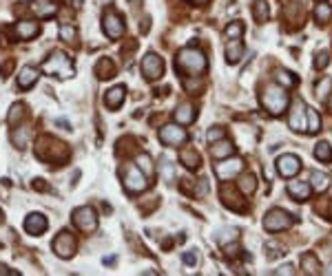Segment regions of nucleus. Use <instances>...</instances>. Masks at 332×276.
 <instances>
[{
    "instance_id": "f257e3e1",
    "label": "nucleus",
    "mask_w": 332,
    "mask_h": 276,
    "mask_svg": "<svg viewBox=\"0 0 332 276\" xmlns=\"http://www.w3.org/2000/svg\"><path fill=\"white\" fill-rule=\"evenodd\" d=\"M36 155L42 159V162H49V164H64L69 159V146L60 140H53V137L44 135L38 140L36 144Z\"/></svg>"
},
{
    "instance_id": "f03ea898",
    "label": "nucleus",
    "mask_w": 332,
    "mask_h": 276,
    "mask_svg": "<svg viewBox=\"0 0 332 276\" xmlns=\"http://www.w3.org/2000/svg\"><path fill=\"white\" fill-rule=\"evenodd\" d=\"M175 69L180 73H184L188 77H195V75H202L206 71V55H204L199 49H182L180 55L175 60Z\"/></svg>"
},
{
    "instance_id": "7ed1b4c3",
    "label": "nucleus",
    "mask_w": 332,
    "mask_h": 276,
    "mask_svg": "<svg viewBox=\"0 0 332 276\" xmlns=\"http://www.w3.org/2000/svg\"><path fill=\"white\" fill-rule=\"evenodd\" d=\"M262 104L270 115H281L288 106V93L281 84H268L262 93Z\"/></svg>"
},
{
    "instance_id": "20e7f679",
    "label": "nucleus",
    "mask_w": 332,
    "mask_h": 276,
    "mask_svg": "<svg viewBox=\"0 0 332 276\" xmlns=\"http://www.w3.org/2000/svg\"><path fill=\"white\" fill-rule=\"evenodd\" d=\"M42 71L49 75H58V77H73V64H71V60L66 58V53L62 51H55L49 55V60L42 64Z\"/></svg>"
},
{
    "instance_id": "39448f33",
    "label": "nucleus",
    "mask_w": 332,
    "mask_h": 276,
    "mask_svg": "<svg viewBox=\"0 0 332 276\" xmlns=\"http://www.w3.org/2000/svg\"><path fill=\"white\" fill-rule=\"evenodd\" d=\"M295 223V219L281 208H275L270 212H266L264 217V228L268 232H281V230H288L290 225Z\"/></svg>"
},
{
    "instance_id": "423d86ee",
    "label": "nucleus",
    "mask_w": 332,
    "mask_h": 276,
    "mask_svg": "<svg viewBox=\"0 0 332 276\" xmlns=\"http://www.w3.org/2000/svg\"><path fill=\"white\" fill-rule=\"evenodd\" d=\"M124 188L131 192V195H137V192H144L148 188V177L142 173L137 166H126L124 173Z\"/></svg>"
},
{
    "instance_id": "0eeeda50",
    "label": "nucleus",
    "mask_w": 332,
    "mask_h": 276,
    "mask_svg": "<svg viewBox=\"0 0 332 276\" xmlns=\"http://www.w3.org/2000/svg\"><path fill=\"white\" fill-rule=\"evenodd\" d=\"M73 223H75V228L77 230H82V232H93L98 228V214H96V210L93 208H89V206H82V208H75L73 210Z\"/></svg>"
},
{
    "instance_id": "6e6552de",
    "label": "nucleus",
    "mask_w": 332,
    "mask_h": 276,
    "mask_svg": "<svg viewBox=\"0 0 332 276\" xmlns=\"http://www.w3.org/2000/svg\"><path fill=\"white\" fill-rule=\"evenodd\" d=\"M188 140V135H186V130L184 128H180L177 124H166L162 126V130H159V142L164 144V146H182V144H186Z\"/></svg>"
},
{
    "instance_id": "1a4fd4ad",
    "label": "nucleus",
    "mask_w": 332,
    "mask_h": 276,
    "mask_svg": "<svg viewBox=\"0 0 332 276\" xmlns=\"http://www.w3.org/2000/svg\"><path fill=\"white\" fill-rule=\"evenodd\" d=\"M75 247H77V243L73 239V234H71V232H66V230H62L53 239V252L58 254L60 258H71L75 254Z\"/></svg>"
},
{
    "instance_id": "9d476101",
    "label": "nucleus",
    "mask_w": 332,
    "mask_h": 276,
    "mask_svg": "<svg viewBox=\"0 0 332 276\" xmlns=\"http://www.w3.org/2000/svg\"><path fill=\"white\" fill-rule=\"evenodd\" d=\"M142 73H144V77H146L148 82L162 77L164 75V62H162V58H159L157 53H146L142 58Z\"/></svg>"
},
{
    "instance_id": "9b49d317",
    "label": "nucleus",
    "mask_w": 332,
    "mask_h": 276,
    "mask_svg": "<svg viewBox=\"0 0 332 276\" xmlns=\"http://www.w3.org/2000/svg\"><path fill=\"white\" fill-rule=\"evenodd\" d=\"M241 168H243V162L239 157H226L215 166V175H217L221 181H228V179H232V177L239 175Z\"/></svg>"
},
{
    "instance_id": "f8f14e48",
    "label": "nucleus",
    "mask_w": 332,
    "mask_h": 276,
    "mask_svg": "<svg viewBox=\"0 0 332 276\" xmlns=\"http://www.w3.org/2000/svg\"><path fill=\"white\" fill-rule=\"evenodd\" d=\"M102 29L111 40H118V38L124 36V20H122L120 14H115V11H107L102 18Z\"/></svg>"
},
{
    "instance_id": "ddd939ff",
    "label": "nucleus",
    "mask_w": 332,
    "mask_h": 276,
    "mask_svg": "<svg viewBox=\"0 0 332 276\" xmlns=\"http://www.w3.org/2000/svg\"><path fill=\"white\" fill-rule=\"evenodd\" d=\"M299 170H301V159H299L297 155H281V157L277 159V173L281 177H286V179L295 177Z\"/></svg>"
},
{
    "instance_id": "4468645a",
    "label": "nucleus",
    "mask_w": 332,
    "mask_h": 276,
    "mask_svg": "<svg viewBox=\"0 0 332 276\" xmlns=\"http://www.w3.org/2000/svg\"><path fill=\"white\" fill-rule=\"evenodd\" d=\"M221 201H224L226 208L237 210V212H243V210H246L243 199H239V195L235 192V188H230V186H221Z\"/></svg>"
},
{
    "instance_id": "2eb2a0df",
    "label": "nucleus",
    "mask_w": 332,
    "mask_h": 276,
    "mask_svg": "<svg viewBox=\"0 0 332 276\" xmlns=\"http://www.w3.org/2000/svg\"><path fill=\"white\" fill-rule=\"evenodd\" d=\"M58 0H33L31 3V11L38 18H51L58 14Z\"/></svg>"
},
{
    "instance_id": "dca6fc26",
    "label": "nucleus",
    "mask_w": 332,
    "mask_h": 276,
    "mask_svg": "<svg viewBox=\"0 0 332 276\" xmlns=\"http://www.w3.org/2000/svg\"><path fill=\"white\" fill-rule=\"evenodd\" d=\"M47 217L40 212H31L29 217L25 219V230H27V234H33V236H38V234H42L44 230H47Z\"/></svg>"
},
{
    "instance_id": "f3484780",
    "label": "nucleus",
    "mask_w": 332,
    "mask_h": 276,
    "mask_svg": "<svg viewBox=\"0 0 332 276\" xmlns=\"http://www.w3.org/2000/svg\"><path fill=\"white\" fill-rule=\"evenodd\" d=\"M290 128L292 130H306V104L295 102V106L290 110Z\"/></svg>"
},
{
    "instance_id": "a211bd4d",
    "label": "nucleus",
    "mask_w": 332,
    "mask_h": 276,
    "mask_svg": "<svg viewBox=\"0 0 332 276\" xmlns=\"http://www.w3.org/2000/svg\"><path fill=\"white\" fill-rule=\"evenodd\" d=\"M310 192H312V188H310L308 181H290L288 184V195L295 199V201H308Z\"/></svg>"
},
{
    "instance_id": "6ab92c4d",
    "label": "nucleus",
    "mask_w": 332,
    "mask_h": 276,
    "mask_svg": "<svg viewBox=\"0 0 332 276\" xmlns=\"http://www.w3.org/2000/svg\"><path fill=\"white\" fill-rule=\"evenodd\" d=\"M124 97H126V88H124V86H113V88H109L107 95H104V106L111 108V110L120 108L122 102H124Z\"/></svg>"
},
{
    "instance_id": "aec40b11",
    "label": "nucleus",
    "mask_w": 332,
    "mask_h": 276,
    "mask_svg": "<svg viewBox=\"0 0 332 276\" xmlns=\"http://www.w3.org/2000/svg\"><path fill=\"white\" fill-rule=\"evenodd\" d=\"M38 75H40V73H38L36 66H22L20 73H18V88H20V91L31 88L38 82Z\"/></svg>"
},
{
    "instance_id": "412c9836",
    "label": "nucleus",
    "mask_w": 332,
    "mask_h": 276,
    "mask_svg": "<svg viewBox=\"0 0 332 276\" xmlns=\"http://www.w3.org/2000/svg\"><path fill=\"white\" fill-rule=\"evenodd\" d=\"M38 33H40V25L33 20H22L16 25V36H18L20 40H31V38H36Z\"/></svg>"
},
{
    "instance_id": "4be33fe9",
    "label": "nucleus",
    "mask_w": 332,
    "mask_h": 276,
    "mask_svg": "<svg viewBox=\"0 0 332 276\" xmlns=\"http://www.w3.org/2000/svg\"><path fill=\"white\" fill-rule=\"evenodd\" d=\"M93 73L98 75V80H111V77L115 75V64L111 58H100L96 69H93Z\"/></svg>"
},
{
    "instance_id": "5701e85b",
    "label": "nucleus",
    "mask_w": 332,
    "mask_h": 276,
    "mask_svg": "<svg viewBox=\"0 0 332 276\" xmlns=\"http://www.w3.org/2000/svg\"><path fill=\"white\" fill-rule=\"evenodd\" d=\"M241 58H243L241 38H239V40H228V44H226V60H228V64L241 62Z\"/></svg>"
},
{
    "instance_id": "b1692460",
    "label": "nucleus",
    "mask_w": 332,
    "mask_h": 276,
    "mask_svg": "<svg viewBox=\"0 0 332 276\" xmlns=\"http://www.w3.org/2000/svg\"><path fill=\"white\" fill-rule=\"evenodd\" d=\"M180 162L184 164L188 170H197L199 166H202V159H199V153L195 148H184V151H180Z\"/></svg>"
},
{
    "instance_id": "393cba45",
    "label": "nucleus",
    "mask_w": 332,
    "mask_h": 276,
    "mask_svg": "<svg viewBox=\"0 0 332 276\" xmlns=\"http://www.w3.org/2000/svg\"><path fill=\"white\" fill-rule=\"evenodd\" d=\"M232 153H235V146H232L228 140H219L210 146V155H213L215 159H226V157H230Z\"/></svg>"
},
{
    "instance_id": "a878e982",
    "label": "nucleus",
    "mask_w": 332,
    "mask_h": 276,
    "mask_svg": "<svg viewBox=\"0 0 332 276\" xmlns=\"http://www.w3.org/2000/svg\"><path fill=\"white\" fill-rule=\"evenodd\" d=\"M173 115H175L177 124H191V121L195 119V108H193V104L184 102V104H180V106L175 108Z\"/></svg>"
},
{
    "instance_id": "bb28decb",
    "label": "nucleus",
    "mask_w": 332,
    "mask_h": 276,
    "mask_svg": "<svg viewBox=\"0 0 332 276\" xmlns=\"http://www.w3.org/2000/svg\"><path fill=\"white\" fill-rule=\"evenodd\" d=\"M310 188H312L314 192H325L330 188V177L325 175V173L314 170V173L310 175Z\"/></svg>"
},
{
    "instance_id": "cd10ccee",
    "label": "nucleus",
    "mask_w": 332,
    "mask_h": 276,
    "mask_svg": "<svg viewBox=\"0 0 332 276\" xmlns=\"http://www.w3.org/2000/svg\"><path fill=\"white\" fill-rule=\"evenodd\" d=\"M301 269L306 274H319L321 265L317 261V256H314V254H303L301 256Z\"/></svg>"
},
{
    "instance_id": "c85d7f7f",
    "label": "nucleus",
    "mask_w": 332,
    "mask_h": 276,
    "mask_svg": "<svg viewBox=\"0 0 332 276\" xmlns=\"http://www.w3.org/2000/svg\"><path fill=\"white\" fill-rule=\"evenodd\" d=\"M314 157H317L319 162L328 164L330 159H332V146H330L328 142H319L317 146H314Z\"/></svg>"
},
{
    "instance_id": "c756f323",
    "label": "nucleus",
    "mask_w": 332,
    "mask_h": 276,
    "mask_svg": "<svg viewBox=\"0 0 332 276\" xmlns=\"http://www.w3.org/2000/svg\"><path fill=\"white\" fill-rule=\"evenodd\" d=\"M11 142L16 144V148H27V142H29V128H25V126H22V128H18V130H14L11 132Z\"/></svg>"
},
{
    "instance_id": "7c9ffc66",
    "label": "nucleus",
    "mask_w": 332,
    "mask_h": 276,
    "mask_svg": "<svg viewBox=\"0 0 332 276\" xmlns=\"http://www.w3.org/2000/svg\"><path fill=\"white\" fill-rule=\"evenodd\" d=\"M135 166H137V168H140L146 177H153V173H155V170H153V159L148 157L146 153H140V155H137V164H135Z\"/></svg>"
},
{
    "instance_id": "2f4dec72",
    "label": "nucleus",
    "mask_w": 332,
    "mask_h": 276,
    "mask_svg": "<svg viewBox=\"0 0 332 276\" xmlns=\"http://www.w3.org/2000/svg\"><path fill=\"white\" fill-rule=\"evenodd\" d=\"M306 115H308V124H306V130L308 132H319L321 128V117L314 108H306Z\"/></svg>"
},
{
    "instance_id": "473e14b6",
    "label": "nucleus",
    "mask_w": 332,
    "mask_h": 276,
    "mask_svg": "<svg viewBox=\"0 0 332 276\" xmlns=\"http://www.w3.org/2000/svg\"><path fill=\"white\" fill-rule=\"evenodd\" d=\"M314 18H317V22H328L332 18V7L330 5H325V3H319L317 5V9H314Z\"/></svg>"
},
{
    "instance_id": "72a5a7b5",
    "label": "nucleus",
    "mask_w": 332,
    "mask_h": 276,
    "mask_svg": "<svg viewBox=\"0 0 332 276\" xmlns=\"http://www.w3.org/2000/svg\"><path fill=\"white\" fill-rule=\"evenodd\" d=\"M25 117V104H14V106L9 108V115H7V121L11 126H16L18 121Z\"/></svg>"
},
{
    "instance_id": "f704fd0d",
    "label": "nucleus",
    "mask_w": 332,
    "mask_h": 276,
    "mask_svg": "<svg viewBox=\"0 0 332 276\" xmlns=\"http://www.w3.org/2000/svg\"><path fill=\"white\" fill-rule=\"evenodd\" d=\"M237 239H239V230H237V228H226V230H221L217 234L219 245H226L228 241H237Z\"/></svg>"
},
{
    "instance_id": "c9c22d12",
    "label": "nucleus",
    "mask_w": 332,
    "mask_h": 276,
    "mask_svg": "<svg viewBox=\"0 0 332 276\" xmlns=\"http://www.w3.org/2000/svg\"><path fill=\"white\" fill-rule=\"evenodd\" d=\"M253 16L257 22H266V18H268V5H266L264 0H257V3L253 5Z\"/></svg>"
},
{
    "instance_id": "e433bc0d",
    "label": "nucleus",
    "mask_w": 332,
    "mask_h": 276,
    "mask_svg": "<svg viewBox=\"0 0 332 276\" xmlns=\"http://www.w3.org/2000/svg\"><path fill=\"white\" fill-rule=\"evenodd\" d=\"M239 188H241L243 195H253V192L257 190V181H255L253 175H243L239 179Z\"/></svg>"
},
{
    "instance_id": "4c0bfd02",
    "label": "nucleus",
    "mask_w": 332,
    "mask_h": 276,
    "mask_svg": "<svg viewBox=\"0 0 332 276\" xmlns=\"http://www.w3.org/2000/svg\"><path fill=\"white\" fill-rule=\"evenodd\" d=\"M243 36V25L241 22H230L228 27H226V40H239Z\"/></svg>"
},
{
    "instance_id": "58836bf2",
    "label": "nucleus",
    "mask_w": 332,
    "mask_h": 276,
    "mask_svg": "<svg viewBox=\"0 0 332 276\" xmlns=\"http://www.w3.org/2000/svg\"><path fill=\"white\" fill-rule=\"evenodd\" d=\"M75 36H77V31H75V27L73 25H60V40H64V42H73L75 40Z\"/></svg>"
},
{
    "instance_id": "ea45409f",
    "label": "nucleus",
    "mask_w": 332,
    "mask_h": 276,
    "mask_svg": "<svg viewBox=\"0 0 332 276\" xmlns=\"http://www.w3.org/2000/svg\"><path fill=\"white\" fill-rule=\"evenodd\" d=\"M277 82H279L284 88H292L297 84V77L292 73H288V71H279V75H277Z\"/></svg>"
},
{
    "instance_id": "a19ab883",
    "label": "nucleus",
    "mask_w": 332,
    "mask_h": 276,
    "mask_svg": "<svg viewBox=\"0 0 332 276\" xmlns=\"http://www.w3.org/2000/svg\"><path fill=\"white\" fill-rule=\"evenodd\" d=\"M330 91H332V80H330V77H323V80H321V84H317V97L319 99H325Z\"/></svg>"
},
{
    "instance_id": "79ce46f5",
    "label": "nucleus",
    "mask_w": 332,
    "mask_h": 276,
    "mask_svg": "<svg viewBox=\"0 0 332 276\" xmlns=\"http://www.w3.org/2000/svg\"><path fill=\"white\" fill-rule=\"evenodd\" d=\"M224 135H226V130L221 128V126H213L208 132H206V140L210 144H215V142H219V140H224Z\"/></svg>"
},
{
    "instance_id": "37998d69",
    "label": "nucleus",
    "mask_w": 332,
    "mask_h": 276,
    "mask_svg": "<svg viewBox=\"0 0 332 276\" xmlns=\"http://www.w3.org/2000/svg\"><path fill=\"white\" fill-rule=\"evenodd\" d=\"M328 62H330V55L325 51H321V53H317V58H314V69H325Z\"/></svg>"
},
{
    "instance_id": "c03bdc74",
    "label": "nucleus",
    "mask_w": 332,
    "mask_h": 276,
    "mask_svg": "<svg viewBox=\"0 0 332 276\" xmlns=\"http://www.w3.org/2000/svg\"><path fill=\"white\" fill-rule=\"evenodd\" d=\"M182 261H184L186 265H197V254H193V252H184V254H182Z\"/></svg>"
},
{
    "instance_id": "a18cd8bd",
    "label": "nucleus",
    "mask_w": 332,
    "mask_h": 276,
    "mask_svg": "<svg viewBox=\"0 0 332 276\" xmlns=\"http://www.w3.org/2000/svg\"><path fill=\"white\" fill-rule=\"evenodd\" d=\"M31 188H33V190H40V192H47L49 190V186L44 184V179H33L31 181Z\"/></svg>"
},
{
    "instance_id": "49530a36",
    "label": "nucleus",
    "mask_w": 332,
    "mask_h": 276,
    "mask_svg": "<svg viewBox=\"0 0 332 276\" xmlns=\"http://www.w3.org/2000/svg\"><path fill=\"white\" fill-rule=\"evenodd\" d=\"M11 69H14V60H11V58H9V60H7V62H5L3 66H0V75H3V77H7Z\"/></svg>"
},
{
    "instance_id": "de8ad7c7",
    "label": "nucleus",
    "mask_w": 332,
    "mask_h": 276,
    "mask_svg": "<svg viewBox=\"0 0 332 276\" xmlns=\"http://www.w3.org/2000/svg\"><path fill=\"white\" fill-rule=\"evenodd\" d=\"M275 274H295V269H292V265H284V267H279Z\"/></svg>"
},
{
    "instance_id": "09e8293b",
    "label": "nucleus",
    "mask_w": 332,
    "mask_h": 276,
    "mask_svg": "<svg viewBox=\"0 0 332 276\" xmlns=\"http://www.w3.org/2000/svg\"><path fill=\"white\" fill-rule=\"evenodd\" d=\"M18 272H14V269H9V267H5V265H0V276H16Z\"/></svg>"
},
{
    "instance_id": "8fccbe9b",
    "label": "nucleus",
    "mask_w": 332,
    "mask_h": 276,
    "mask_svg": "<svg viewBox=\"0 0 332 276\" xmlns=\"http://www.w3.org/2000/svg\"><path fill=\"white\" fill-rule=\"evenodd\" d=\"M55 124H58V126H62L64 130H71V124H69V121H64V119H55Z\"/></svg>"
},
{
    "instance_id": "3c124183",
    "label": "nucleus",
    "mask_w": 332,
    "mask_h": 276,
    "mask_svg": "<svg viewBox=\"0 0 332 276\" xmlns=\"http://www.w3.org/2000/svg\"><path fill=\"white\" fill-rule=\"evenodd\" d=\"M115 261H118L115 256H109V258H104V265H115Z\"/></svg>"
},
{
    "instance_id": "603ef678",
    "label": "nucleus",
    "mask_w": 332,
    "mask_h": 276,
    "mask_svg": "<svg viewBox=\"0 0 332 276\" xmlns=\"http://www.w3.org/2000/svg\"><path fill=\"white\" fill-rule=\"evenodd\" d=\"M195 5H208V0H193Z\"/></svg>"
},
{
    "instance_id": "864d4df0",
    "label": "nucleus",
    "mask_w": 332,
    "mask_h": 276,
    "mask_svg": "<svg viewBox=\"0 0 332 276\" xmlns=\"http://www.w3.org/2000/svg\"><path fill=\"white\" fill-rule=\"evenodd\" d=\"M323 274H328V276H332V265H330V267H328V269H325V272H323Z\"/></svg>"
},
{
    "instance_id": "5fc2aeb1",
    "label": "nucleus",
    "mask_w": 332,
    "mask_h": 276,
    "mask_svg": "<svg viewBox=\"0 0 332 276\" xmlns=\"http://www.w3.org/2000/svg\"><path fill=\"white\" fill-rule=\"evenodd\" d=\"M328 108L332 110V97H330V102H328Z\"/></svg>"
},
{
    "instance_id": "6e6d98bb",
    "label": "nucleus",
    "mask_w": 332,
    "mask_h": 276,
    "mask_svg": "<svg viewBox=\"0 0 332 276\" xmlns=\"http://www.w3.org/2000/svg\"><path fill=\"white\" fill-rule=\"evenodd\" d=\"M0 223H3V212H0Z\"/></svg>"
},
{
    "instance_id": "4d7b16f0",
    "label": "nucleus",
    "mask_w": 332,
    "mask_h": 276,
    "mask_svg": "<svg viewBox=\"0 0 332 276\" xmlns=\"http://www.w3.org/2000/svg\"><path fill=\"white\" fill-rule=\"evenodd\" d=\"M317 3H325V0H317Z\"/></svg>"
}]
</instances>
